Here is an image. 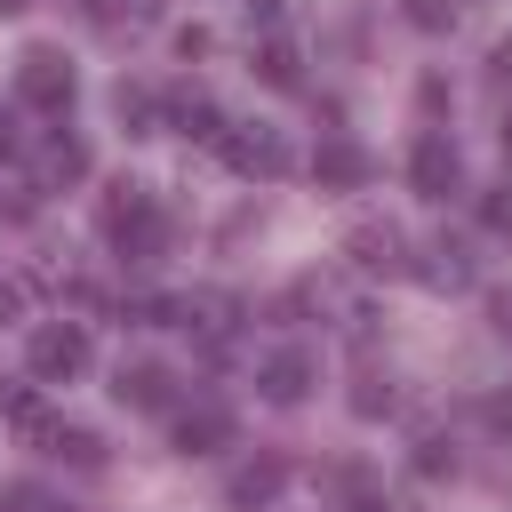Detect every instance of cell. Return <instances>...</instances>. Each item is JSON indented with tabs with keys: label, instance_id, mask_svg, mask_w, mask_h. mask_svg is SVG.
Returning <instances> with one entry per match:
<instances>
[{
	"label": "cell",
	"instance_id": "17",
	"mask_svg": "<svg viewBox=\"0 0 512 512\" xmlns=\"http://www.w3.org/2000/svg\"><path fill=\"white\" fill-rule=\"evenodd\" d=\"M0 8H32V0H0Z\"/></svg>",
	"mask_w": 512,
	"mask_h": 512
},
{
	"label": "cell",
	"instance_id": "11",
	"mask_svg": "<svg viewBox=\"0 0 512 512\" xmlns=\"http://www.w3.org/2000/svg\"><path fill=\"white\" fill-rule=\"evenodd\" d=\"M264 80H272V88H296V48H288V40L264 48Z\"/></svg>",
	"mask_w": 512,
	"mask_h": 512
},
{
	"label": "cell",
	"instance_id": "9",
	"mask_svg": "<svg viewBox=\"0 0 512 512\" xmlns=\"http://www.w3.org/2000/svg\"><path fill=\"white\" fill-rule=\"evenodd\" d=\"M312 168H320L328 184H360V176H368V152H360V144H344V136H328Z\"/></svg>",
	"mask_w": 512,
	"mask_h": 512
},
{
	"label": "cell",
	"instance_id": "6",
	"mask_svg": "<svg viewBox=\"0 0 512 512\" xmlns=\"http://www.w3.org/2000/svg\"><path fill=\"white\" fill-rule=\"evenodd\" d=\"M224 440H232V416H224V408H192V416L176 424V448H184V456H208V448H224Z\"/></svg>",
	"mask_w": 512,
	"mask_h": 512
},
{
	"label": "cell",
	"instance_id": "12",
	"mask_svg": "<svg viewBox=\"0 0 512 512\" xmlns=\"http://www.w3.org/2000/svg\"><path fill=\"white\" fill-rule=\"evenodd\" d=\"M480 224H488V232H512V184H496V192L480 200Z\"/></svg>",
	"mask_w": 512,
	"mask_h": 512
},
{
	"label": "cell",
	"instance_id": "14",
	"mask_svg": "<svg viewBox=\"0 0 512 512\" xmlns=\"http://www.w3.org/2000/svg\"><path fill=\"white\" fill-rule=\"evenodd\" d=\"M488 424H496V432H512V392H496V400H488Z\"/></svg>",
	"mask_w": 512,
	"mask_h": 512
},
{
	"label": "cell",
	"instance_id": "8",
	"mask_svg": "<svg viewBox=\"0 0 512 512\" xmlns=\"http://www.w3.org/2000/svg\"><path fill=\"white\" fill-rule=\"evenodd\" d=\"M128 408H168V368H152V360H136V368H120V384H112Z\"/></svg>",
	"mask_w": 512,
	"mask_h": 512
},
{
	"label": "cell",
	"instance_id": "4",
	"mask_svg": "<svg viewBox=\"0 0 512 512\" xmlns=\"http://www.w3.org/2000/svg\"><path fill=\"white\" fill-rule=\"evenodd\" d=\"M256 384H264V400H280V408L304 400V392H312V352H304V344H280V352L256 368Z\"/></svg>",
	"mask_w": 512,
	"mask_h": 512
},
{
	"label": "cell",
	"instance_id": "16",
	"mask_svg": "<svg viewBox=\"0 0 512 512\" xmlns=\"http://www.w3.org/2000/svg\"><path fill=\"white\" fill-rule=\"evenodd\" d=\"M504 152H512V120H504Z\"/></svg>",
	"mask_w": 512,
	"mask_h": 512
},
{
	"label": "cell",
	"instance_id": "15",
	"mask_svg": "<svg viewBox=\"0 0 512 512\" xmlns=\"http://www.w3.org/2000/svg\"><path fill=\"white\" fill-rule=\"evenodd\" d=\"M8 152H16V128H8V112H0V160H8Z\"/></svg>",
	"mask_w": 512,
	"mask_h": 512
},
{
	"label": "cell",
	"instance_id": "1",
	"mask_svg": "<svg viewBox=\"0 0 512 512\" xmlns=\"http://www.w3.org/2000/svg\"><path fill=\"white\" fill-rule=\"evenodd\" d=\"M16 96H24L32 112H64V104H72V64H64L56 48H32V56L16 64Z\"/></svg>",
	"mask_w": 512,
	"mask_h": 512
},
{
	"label": "cell",
	"instance_id": "2",
	"mask_svg": "<svg viewBox=\"0 0 512 512\" xmlns=\"http://www.w3.org/2000/svg\"><path fill=\"white\" fill-rule=\"evenodd\" d=\"M80 368H88V336H80L72 320H56V328H40V336H32V376L64 384V376H80Z\"/></svg>",
	"mask_w": 512,
	"mask_h": 512
},
{
	"label": "cell",
	"instance_id": "3",
	"mask_svg": "<svg viewBox=\"0 0 512 512\" xmlns=\"http://www.w3.org/2000/svg\"><path fill=\"white\" fill-rule=\"evenodd\" d=\"M224 160H232L240 176H280V168H288V144H280L272 128H224Z\"/></svg>",
	"mask_w": 512,
	"mask_h": 512
},
{
	"label": "cell",
	"instance_id": "5",
	"mask_svg": "<svg viewBox=\"0 0 512 512\" xmlns=\"http://www.w3.org/2000/svg\"><path fill=\"white\" fill-rule=\"evenodd\" d=\"M408 176H416V192L448 200V192H456V144H448V136H424L416 160H408Z\"/></svg>",
	"mask_w": 512,
	"mask_h": 512
},
{
	"label": "cell",
	"instance_id": "7",
	"mask_svg": "<svg viewBox=\"0 0 512 512\" xmlns=\"http://www.w3.org/2000/svg\"><path fill=\"white\" fill-rule=\"evenodd\" d=\"M280 480H288V464H280V456H256V464L232 480V504H240V512H256V504H272V496H280Z\"/></svg>",
	"mask_w": 512,
	"mask_h": 512
},
{
	"label": "cell",
	"instance_id": "13",
	"mask_svg": "<svg viewBox=\"0 0 512 512\" xmlns=\"http://www.w3.org/2000/svg\"><path fill=\"white\" fill-rule=\"evenodd\" d=\"M408 16H416L424 32H440V24H448V8H440V0H408Z\"/></svg>",
	"mask_w": 512,
	"mask_h": 512
},
{
	"label": "cell",
	"instance_id": "10",
	"mask_svg": "<svg viewBox=\"0 0 512 512\" xmlns=\"http://www.w3.org/2000/svg\"><path fill=\"white\" fill-rule=\"evenodd\" d=\"M40 168H48V184H72V176H88V144H80V136H56Z\"/></svg>",
	"mask_w": 512,
	"mask_h": 512
}]
</instances>
